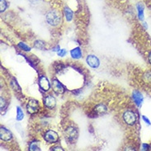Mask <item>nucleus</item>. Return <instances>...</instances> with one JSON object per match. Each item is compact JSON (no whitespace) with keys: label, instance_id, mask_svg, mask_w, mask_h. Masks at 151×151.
I'll list each match as a JSON object with an SVG mask.
<instances>
[{"label":"nucleus","instance_id":"20e7f679","mask_svg":"<svg viewBox=\"0 0 151 151\" xmlns=\"http://www.w3.org/2000/svg\"><path fill=\"white\" fill-rule=\"evenodd\" d=\"M65 137L67 139L71 142L74 143V140H76L78 137V131L74 127H69L65 131Z\"/></svg>","mask_w":151,"mask_h":151},{"label":"nucleus","instance_id":"7ed1b4c3","mask_svg":"<svg viewBox=\"0 0 151 151\" xmlns=\"http://www.w3.org/2000/svg\"><path fill=\"white\" fill-rule=\"evenodd\" d=\"M26 107H27V111L29 114H36L37 111H39V108H40L39 102L36 99H30Z\"/></svg>","mask_w":151,"mask_h":151},{"label":"nucleus","instance_id":"f257e3e1","mask_svg":"<svg viewBox=\"0 0 151 151\" xmlns=\"http://www.w3.org/2000/svg\"><path fill=\"white\" fill-rule=\"evenodd\" d=\"M45 21L46 22L52 27H57L61 22V16L60 13L57 10H50L45 14Z\"/></svg>","mask_w":151,"mask_h":151},{"label":"nucleus","instance_id":"a878e982","mask_svg":"<svg viewBox=\"0 0 151 151\" xmlns=\"http://www.w3.org/2000/svg\"><path fill=\"white\" fill-rule=\"evenodd\" d=\"M51 150H63V148L60 146H55L51 149Z\"/></svg>","mask_w":151,"mask_h":151},{"label":"nucleus","instance_id":"9d476101","mask_svg":"<svg viewBox=\"0 0 151 151\" xmlns=\"http://www.w3.org/2000/svg\"><path fill=\"white\" fill-rule=\"evenodd\" d=\"M52 88H53L54 92L58 94H62L65 93V88L62 85L60 82L57 80V79H53L52 81Z\"/></svg>","mask_w":151,"mask_h":151},{"label":"nucleus","instance_id":"f03ea898","mask_svg":"<svg viewBox=\"0 0 151 151\" xmlns=\"http://www.w3.org/2000/svg\"><path fill=\"white\" fill-rule=\"evenodd\" d=\"M123 120L128 126H134L136 123L137 116L133 111L128 110L123 113Z\"/></svg>","mask_w":151,"mask_h":151},{"label":"nucleus","instance_id":"f8f14e48","mask_svg":"<svg viewBox=\"0 0 151 151\" xmlns=\"http://www.w3.org/2000/svg\"><path fill=\"white\" fill-rule=\"evenodd\" d=\"M136 10H137V14H138V18L141 22H143L145 19V8H144V5L142 4H136Z\"/></svg>","mask_w":151,"mask_h":151},{"label":"nucleus","instance_id":"4be33fe9","mask_svg":"<svg viewBox=\"0 0 151 151\" xmlns=\"http://www.w3.org/2000/svg\"><path fill=\"white\" fill-rule=\"evenodd\" d=\"M66 54H67V51H66L65 49H60L57 52L58 56H60V57H64V56H65Z\"/></svg>","mask_w":151,"mask_h":151},{"label":"nucleus","instance_id":"b1692460","mask_svg":"<svg viewBox=\"0 0 151 151\" xmlns=\"http://www.w3.org/2000/svg\"><path fill=\"white\" fill-rule=\"evenodd\" d=\"M150 145H148V144L146 143H143L141 145V149H140V150L142 151H147L150 150Z\"/></svg>","mask_w":151,"mask_h":151},{"label":"nucleus","instance_id":"aec40b11","mask_svg":"<svg viewBox=\"0 0 151 151\" xmlns=\"http://www.w3.org/2000/svg\"><path fill=\"white\" fill-rule=\"evenodd\" d=\"M18 46H19V48H20V49H22V50H24V51H27V52H28V51L31 50V47L28 46L27 44L23 43V42H20V43H18Z\"/></svg>","mask_w":151,"mask_h":151},{"label":"nucleus","instance_id":"5701e85b","mask_svg":"<svg viewBox=\"0 0 151 151\" xmlns=\"http://www.w3.org/2000/svg\"><path fill=\"white\" fill-rule=\"evenodd\" d=\"M141 117H142V120H143L144 122L145 123L146 125H148V126H151V122H150V119L148 118V117H147V116H145V115H143V116H142Z\"/></svg>","mask_w":151,"mask_h":151},{"label":"nucleus","instance_id":"c756f323","mask_svg":"<svg viewBox=\"0 0 151 151\" xmlns=\"http://www.w3.org/2000/svg\"><path fill=\"white\" fill-rule=\"evenodd\" d=\"M150 10H151V4H150Z\"/></svg>","mask_w":151,"mask_h":151},{"label":"nucleus","instance_id":"393cba45","mask_svg":"<svg viewBox=\"0 0 151 151\" xmlns=\"http://www.w3.org/2000/svg\"><path fill=\"white\" fill-rule=\"evenodd\" d=\"M5 105H6V101L3 97H1V109L3 110L4 107H5Z\"/></svg>","mask_w":151,"mask_h":151},{"label":"nucleus","instance_id":"4468645a","mask_svg":"<svg viewBox=\"0 0 151 151\" xmlns=\"http://www.w3.org/2000/svg\"><path fill=\"white\" fill-rule=\"evenodd\" d=\"M64 13H65V17L66 20L68 21V22H70L73 19L74 13H73L72 10L69 7H65V8H64Z\"/></svg>","mask_w":151,"mask_h":151},{"label":"nucleus","instance_id":"6ab92c4d","mask_svg":"<svg viewBox=\"0 0 151 151\" xmlns=\"http://www.w3.org/2000/svg\"><path fill=\"white\" fill-rule=\"evenodd\" d=\"M143 79L145 83H150L151 82V70L145 71L143 74Z\"/></svg>","mask_w":151,"mask_h":151},{"label":"nucleus","instance_id":"a211bd4d","mask_svg":"<svg viewBox=\"0 0 151 151\" xmlns=\"http://www.w3.org/2000/svg\"><path fill=\"white\" fill-rule=\"evenodd\" d=\"M29 150H40V145L38 141H32L29 145Z\"/></svg>","mask_w":151,"mask_h":151},{"label":"nucleus","instance_id":"c85d7f7f","mask_svg":"<svg viewBox=\"0 0 151 151\" xmlns=\"http://www.w3.org/2000/svg\"><path fill=\"white\" fill-rule=\"evenodd\" d=\"M60 50V46H59V45H57L56 47H55V48H53V50H53V51H56V52H58V51H59Z\"/></svg>","mask_w":151,"mask_h":151},{"label":"nucleus","instance_id":"2eb2a0df","mask_svg":"<svg viewBox=\"0 0 151 151\" xmlns=\"http://www.w3.org/2000/svg\"><path fill=\"white\" fill-rule=\"evenodd\" d=\"M95 111L99 115H103L106 113L107 111V108L105 105L103 104H99L98 106L95 107Z\"/></svg>","mask_w":151,"mask_h":151},{"label":"nucleus","instance_id":"6e6552de","mask_svg":"<svg viewBox=\"0 0 151 151\" xmlns=\"http://www.w3.org/2000/svg\"><path fill=\"white\" fill-rule=\"evenodd\" d=\"M86 61L91 68H93V69H97L100 65V61H99L98 58L94 55H88L87 59H86Z\"/></svg>","mask_w":151,"mask_h":151},{"label":"nucleus","instance_id":"cd10ccee","mask_svg":"<svg viewBox=\"0 0 151 151\" xmlns=\"http://www.w3.org/2000/svg\"><path fill=\"white\" fill-rule=\"evenodd\" d=\"M148 61H149V63L151 65V50L149 52V54H148Z\"/></svg>","mask_w":151,"mask_h":151},{"label":"nucleus","instance_id":"f3484780","mask_svg":"<svg viewBox=\"0 0 151 151\" xmlns=\"http://www.w3.org/2000/svg\"><path fill=\"white\" fill-rule=\"evenodd\" d=\"M34 47L37 50H45V44L42 41H35V43H34Z\"/></svg>","mask_w":151,"mask_h":151},{"label":"nucleus","instance_id":"9b49d317","mask_svg":"<svg viewBox=\"0 0 151 151\" xmlns=\"http://www.w3.org/2000/svg\"><path fill=\"white\" fill-rule=\"evenodd\" d=\"M12 135L11 131L6 129L5 127H1L0 129V138L4 141H8L12 139Z\"/></svg>","mask_w":151,"mask_h":151},{"label":"nucleus","instance_id":"0eeeda50","mask_svg":"<svg viewBox=\"0 0 151 151\" xmlns=\"http://www.w3.org/2000/svg\"><path fill=\"white\" fill-rule=\"evenodd\" d=\"M38 83L40 86V88L43 91H48L50 88V83L49 79L45 77V75H41L39 78V80H38Z\"/></svg>","mask_w":151,"mask_h":151},{"label":"nucleus","instance_id":"bb28decb","mask_svg":"<svg viewBox=\"0 0 151 151\" xmlns=\"http://www.w3.org/2000/svg\"><path fill=\"white\" fill-rule=\"evenodd\" d=\"M32 4H38L40 2H41V0H29Z\"/></svg>","mask_w":151,"mask_h":151},{"label":"nucleus","instance_id":"ddd939ff","mask_svg":"<svg viewBox=\"0 0 151 151\" xmlns=\"http://www.w3.org/2000/svg\"><path fill=\"white\" fill-rule=\"evenodd\" d=\"M70 55L73 59L78 60L82 57V50L79 47H75L70 50Z\"/></svg>","mask_w":151,"mask_h":151},{"label":"nucleus","instance_id":"423d86ee","mask_svg":"<svg viewBox=\"0 0 151 151\" xmlns=\"http://www.w3.org/2000/svg\"><path fill=\"white\" fill-rule=\"evenodd\" d=\"M43 103L46 108L48 109H54L56 106V100L52 95H47L43 99Z\"/></svg>","mask_w":151,"mask_h":151},{"label":"nucleus","instance_id":"1a4fd4ad","mask_svg":"<svg viewBox=\"0 0 151 151\" xmlns=\"http://www.w3.org/2000/svg\"><path fill=\"white\" fill-rule=\"evenodd\" d=\"M132 98H133V100L135 102V104L138 107H140L142 106L144 102V96L143 94L141 93L139 91H134L132 93Z\"/></svg>","mask_w":151,"mask_h":151},{"label":"nucleus","instance_id":"412c9836","mask_svg":"<svg viewBox=\"0 0 151 151\" xmlns=\"http://www.w3.org/2000/svg\"><path fill=\"white\" fill-rule=\"evenodd\" d=\"M8 7V4L5 0H0V9H1V12H4L6 8Z\"/></svg>","mask_w":151,"mask_h":151},{"label":"nucleus","instance_id":"39448f33","mask_svg":"<svg viewBox=\"0 0 151 151\" xmlns=\"http://www.w3.org/2000/svg\"><path fill=\"white\" fill-rule=\"evenodd\" d=\"M44 139H45V140L47 143H56L58 141V139H59V135H58V134L55 131L50 130V131H47L45 133Z\"/></svg>","mask_w":151,"mask_h":151},{"label":"nucleus","instance_id":"dca6fc26","mask_svg":"<svg viewBox=\"0 0 151 151\" xmlns=\"http://www.w3.org/2000/svg\"><path fill=\"white\" fill-rule=\"evenodd\" d=\"M24 118V113L23 111L21 108L20 106H17V121H22V119Z\"/></svg>","mask_w":151,"mask_h":151}]
</instances>
